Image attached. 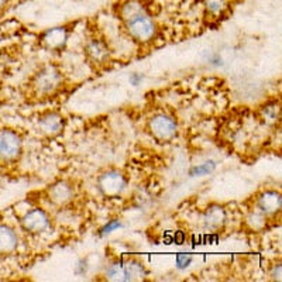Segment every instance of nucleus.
I'll use <instances>...</instances> for the list:
<instances>
[{
  "label": "nucleus",
  "mask_w": 282,
  "mask_h": 282,
  "mask_svg": "<svg viewBox=\"0 0 282 282\" xmlns=\"http://www.w3.org/2000/svg\"><path fill=\"white\" fill-rule=\"evenodd\" d=\"M124 23H126V29L129 31L130 37L137 41L146 42L151 40L155 34V24H154L153 18L147 16L146 10L124 20Z\"/></svg>",
  "instance_id": "obj_1"
},
{
  "label": "nucleus",
  "mask_w": 282,
  "mask_h": 282,
  "mask_svg": "<svg viewBox=\"0 0 282 282\" xmlns=\"http://www.w3.org/2000/svg\"><path fill=\"white\" fill-rule=\"evenodd\" d=\"M21 151V141L14 131L2 130L0 131V159L13 161Z\"/></svg>",
  "instance_id": "obj_2"
},
{
  "label": "nucleus",
  "mask_w": 282,
  "mask_h": 282,
  "mask_svg": "<svg viewBox=\"0 0 282 282\" xmlns=\"http://www.w3.org/2000/svg\"><path fill=\"white\" fill-rule=\"evenodd\" d=\"M150 129L151 133L154 134L155 138H158L161 141H168L171 140L176 133V124L168 116L164 114H158L155 118L151 119L150 122Z\"/></svg>",
  "instance_id": "obj_3"
},
{
  "label": "nucleus",
  "mask_w": 282,
  "mask_h": 282,
  "mask_svg": "<svg viewBox=\"0 0 282 282\" xmlns=\"http://www.w3.org/2000/svg\"><path fill=\"white\" fill-rule=\"evenodd\" d=\"M61 77L59 72L53 66H47L35 77V88L40 93H53L55 89L59 86Z\"/></svg>",
  "instance_id": "obj_4"
},
{
  "label": "nucleus",
  "mask_w": 282,
  "mask_h": 282,
  "mask_svg": "<svg viewBox=\"0 0 282 282\" xmlns=\"http://www.w3.org/2000/svg\"><path fill=\"white\" fill-rule=\"evenodd\" d=\"M124 178L119 172H109L100 178L99 186L105 195H118L124 189Z\"/></svg>",
  "instance_id": "obj_5"
},
{
  "label": "nucleus",
  "mask_w": 282,
  "mask_h": 282,
  "mask_svg": "<svg viewBox=\"0 0 282 282\" xmlns=\"http://www.w3.org/2000/svg\"><path fill=\"white\" fill-rule=\"evenodd\" d=\"M48 226V218L47 215L40 209L29 212L26 215V218L23 219V227L27 231L31 233H40L42 230L47 229Z\"/></svg>",
  "instance_id": "obj_6"
},
{
  "label": "nucleus",
  "mask_w": 282,
  "mask_h": 282,
  "mask_svg": "<svg viewBox=\"0 0 282 282\" xmlns=\"http://www.w3.org/2000/svg\"><path fill=\"white\" fill-rule=\"evenodd\" d=\"M17 246V236L12 229L0 226V253H10Z\"/></svg>",
  "instance_id": "obj_7"
},
{
  "label": "nucleus",
  "mask_w": 282,
  "mask_h": 282,
  "mask_svg": "<svg viewBox=\"0 0 282 282\" xmlns=\"http://www.w3.org/2000/svg\"><path fill=\"white\" fill-rule=\"evenodd\" d=\"M42 131L50 133V134H57L62 130V118L57 113H48L40 122Z\"/></svg>",
  "instance_id": "obj_8"
},
{
  "label": "nucleus",
  "mask_w": 282,
  "mask_h": 282,
  "mask_svg": "<svg viewBox=\"0 0 282 282\" xmlns=\"http://www.w3.org/2000/svg\"><path fill=\"white\" fill-rule=\"evenodd\" d=\"M65 40H66V30L62 29V27H57V29L50 30L44 35V42L50 48L62 47Z\"/></svg>",
  "instance_id": "obj_9"
},
{
  "label": "nucleus",
  "mask_w": 282,
  "mask_h": 282,
  "mask_svg": "<svg viewBox=\"0 0 282 282\" xmlns=\"http://www.w3.org/2000/svg\"><path fill=\"white\" fill-rule=\"evenodd\" d=\"M260 207L265 213L276 212L281 207V198H279V195L275 194V192H267L263 198H260Z\"/></svg>",
  "instance_id": "obj_10"
},
{
  "label": "nucleus",
  "mask_w": 282,
  "mask_h": 282,
  "mask_svg": "<svg viewBox=\"0 0 282 282\" xmlns=\"http://www.w3.org/2000/svg\"><path fill=\"white\" fill-rule=\"evenodd\" d=\"M123 275L124 281H134V279H141L146 275L144 267L140 263H129V264L123 265Z\"/></svg>",
  "instance_id": "obj_11"
},
{
  "label": "nucleus",
  "mask_w": 282,
  "mask_h": 282,
  "mask_svg": "<svg viewBox=\"0 0 282 282\" xmlns=\"http://www.w3.org/2000/svg\"><path fill=\"white\" fill-rule=\"evenodd\" d=\"M51 199L57 203H62V202H66L69 199L70 195H72V191H70L69 186H66L65 183H58V185H54L53 189H51Z\"/></svg>",
  "instance_id": "obj_12"
},
{
  "label": "nucleus",
  "mask_w": 282,
  "mask_h": 282,
  "mask_svg": "<svg viewBox=\"0 0 282 282\" xmlns=\"http://www.w3.org/2000/svg\"><path fill=\"white\" fill-rule=\"evenodd\" d=\"M89 54L98 62H103L107 58V50L99 41H95L89 45Z\"/></svg>",
  "instance_id": "obj_13"
},
{
  "label": "nucleus",
  "mask_w": 282,
  "mask_h": 282,
  "mask_svg": "<svg viewBox=\"0 0 282 282\" xmlns=\"http://www.w3.org/2000/svg\"><path fill=\"white\" fill-rule=\"evenodd\" d=\"M106 275L109 279L113 281H124L123 275V265L122 264H113L109 267V270L106 272Z\"/></svg>",
  "instance_id": "obj_14"
},
{
  "label": "nucleus",
  "mask_w": 282,
  "mask_h": 282,
  "mask_svg": "<svg viewBox=\"0 0 282 282\" xmlns=\"http://www.w3.org/2000/svg\"><path fill=\"white\" fill-rule=\"evenodd\" d=\"M215 170V162L210 161V162H205V164H200L198 167H194L191 170V175L192 176H203L210 174L212 171Z\"/></svg>",
  "instance_id": "obj_15"
},
{
  "label": "nucleus",
  "mask_w": 282,
  "mask_h": 282,
  "mask_svg": "<svg viewBox=\"0 0 282 282\" xmlns=\"http://www.w3.org/2000/svg\"><path fill=\"white\" fill-rule=\"evenodd\" d=\"M205 5L212 14H219L226 9V0H205Z\"/></svg>",
  "instance_id": "obj_16"
},
{
  "label": "nucleus",
  "mask_w": 282,
  "mask_h": 282,
  "mask_svg": "<svg viewBox=\"0 0 282 282\" xmlns=\"http://www.w3.org/2000/svg\"><path fill=\"white\" fill-rule=\"evenodd\" d=\"M191 263H192V257H189V255L179 254L176 257V265H178V268H186Z\"/></svg>",
  "instance_id": "obj_17"
},
{
  "label": "nucleus",
  "mask_w": 282,
  "mask_h": 282,
  "mask_svg": "<svg viewBox=\"0 0 282 282\" xmlns=\"http://www.w3.org/2000/svg\"><path fill=\"white\" fill-rule=\"evenodd\" d=\"M120 227V223H119L118 220H110L109 223L106 224L105 227L102 229V233L100 234L102 236H106V234H109V233H112L113 230H116Z\"/></svg>",
  "instance_id": "obj_18"
},
{
  "label": "nucleus",
  "mask_w": 282,
  "mask_h": 282,
  "mask_svg": "<svg viewBox=\"0 0 282 282\" xmlns=\"http://www.w3.org/2000/svg\"><path fill=\"white\" fill-rule=\"evenodd\" d=\"M5 2H6V0H0V9L5 6Z\"/></svg>",
  "instance_id": "obj_19"
}]
</instances>
